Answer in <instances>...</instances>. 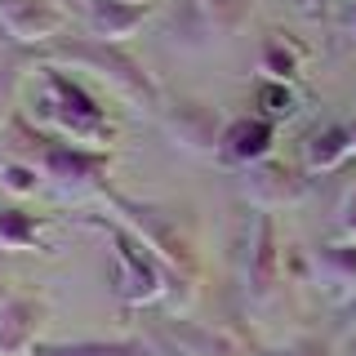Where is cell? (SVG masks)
<instances>
[{
    "label": "cell",
    "mask_w": 356,
    "mask_h": 356,
    "mask_svg": "<svg viewBox=\"0 0 356 356\" xmlns=\"http://www.w3.org/2000/svg\"><path fill=\"white\" fill-rule=\"evenodd\" d=\"M352 152H356V129H352Z\"/></svg>",
    "instance_id": "d4e9b609"
},
{
    "label": "cell",
    "mask_w": 356,
    "mask_h": 356,
    "mask_svg": "<svg viewBox=\"0 0 356 356\" xmlns=\"http://www.w3.org/2000/svg\"><path fill=\"white\" fill-rule=\"evenodd\" d=\"M321 272L334 281V289H352L356 285V245H330L321 254Z\"/></svg>",
    "instance_id": "e0dca14e"
},
{
    "label": "cell",
    "mask_w": 356,
    "mask_h": 356,
    "mask_svg": "<svg viewBox=\"0 0 356 356\" xmlns=\"http://www.w3.org/2000/svg\"><path fill=\"white\" fill-rule=\"evenodd\" d=\"M27 356H161V352L152 339H72V343L40 339Z\"/></svg>",
    "instance_id": "5bb4252c"
},
{
    "label": "cell",
    "mask_w": 356,
    "mask_h": 356,
    "mask_svg": "<svg viewBox=\"0 0 356 356\" xmlns=\"http://www.w3.org/2000/svg\"><path fill=\"white\" fill-rule=\"evenodd\" d=\"M241 192H245V200H254L259 209H281V205H294V200L303 196V178H298V170H289V165L267 161V156H263V161L245 165Z\"/></svg>",
    "instance_id": "9c48e42d"
},
{
    "label": "cell",
    "mask_w": 356,
    "mask_h": 356,
    "mask_svg": "<svg viewBox=\"0 0 356 356\" xmlns=\"http://www.w3.org/2000/svg\"><path fill=\"white\" fill-rule=\"evenodd\" d=\"M281 356H330V348L321 339H298V343H289Z\"/></svg>",
    "instance_id": "7402d4cb"
},
{
    "label": "cell",
    "mask_w": 356,
    "mask_h": 356,
    "mask_svg": "<svg viewBox=\"0 0 356 356\" xmlns=\"http://www.w3.org/2000/svg\"><path fill=\"white\" fill-rule=\"evenodd\" d=\"M85 222H89V227H98V232H107L111 250H116V298L125 307H147V303H156V298H165V294L174 298L170 267L147 250V241H143V236H134L116 214H111V218L89 214Z\"/></svg>",
    "instance_id": "5b68a950"
},
{
    "label": "cell",
    "mask_w": 356,
    "mask_h": 356,
    "mask_svg": "<svg viewBox=\"0 0 356 356\" xmlns=\"http://www.w3.org/2000/svg\"><path fill=\"white\" fill-rule=\"evenodd\" d=\"M348 152H352V129H325V134H316V138H312L307 165H312V170H334V165H339Z\"/></svg>",
    "instance_id": "9a60e30c"
},
{
    "label": "cell",
    "mask_w": 356,
    "mask_h": 356,
    "mask_svg": "<svg viewBox=\"0 0 356 356\" xmlns=\"http://www.w3.org/2000/svg\"><path fill=\"white\" fill-rule=\"evenodd\" d=\"M49 58H58V63H76V67H85V72H98L103 81L116 89V94H125L134 107H143V111H156L161 116V107H165V98H161V85L147 76V67H143L134 54L125 49L120 40H98V36H81V40H49V44H40Z\"/></svg>",
    "instance_id": "277c9868"
},
{
    "label": "cell",
    "mask_w": 356,
    "mask_h": 356,
    "mask_svg": "<svg viewBox=\"0 0 356 356\" xmlns=\"http://www.w3.org/2000/svg\"><path fill=\"white\" fill-rule=\"evenodd\" d=\"M343 232H348V236H356V192H352L348 205H343Z\"/></svg>",
    "instance_id": "603a6c76"
},
{
    "label": "cell",
    "mask_w": 356,
    "mask_h": 356,
    "mask_svg": "<svg viewBox=\"0 0 356 356\" xmlns=\"http://www.w3.org/2000/svg\"><path fill=\"white\" fill-rule=\"evenodd\" d=\"M44 227L49 218L44 214H27L18 205H0V250L5 254H49L54 245L44 241Z\"/></svg>",
    "instance_id": "4fadbf2b"
},
{
    "label": "cell",
    "mask_w": 356,
    "mask_h": 356,
    "mask_svg": "<svg viewBox=\"0 0 356 356\" xmlns=\"http://www.w3.org/2000/svg\"><path fill=\"white\" fill-rule=\"evenodd\" d=\"M245 281H250V298L263 303L267 294L281 281V241H276V222L272 214L254 218V232H250V254H245Z\"/></svg>",
    "instance_id": "30bf717a"
},
{
    "label": "cell",
    "mask_w": 356,
    "mask_h": 356,
    "mask_svg": "<svg viewBox=\"0 0 356 356\" xmlns=\"http://www.w3.org/2000/svg\"><path fill=\"white\" fill-rule=\"evenodd\" d=\"M5 138L22 152V161H31L40 170V178H49L63 196H85V192H107V170H111V152L103 147H85V143L58 138V134L40 129L31 116L9 111L5 120Z\"/></svg>",
    "instance_id": "6da1fadb"
},
{
    "label": "cell",
    "mask_w": 356,
    "mask_h": 356,
    "mask_svg": "<svg viewBox=\"0 0 356 356\" xmlns=\"http://www.w3.org/2000/svg\"><path fill=\"white\" fill-rule=\"evenodd\" d=\"M196 14L214 31H236L250 14V0H196Z\"/></svg>",
    "instance_id": "2e32d148"
},
{
    "label": "cell",
    "mask_w": 356,
    "mask_h": 356,
    "mask_svg": "<svg viewBox=\"0 0 356 356\" xmlns=\"http://www.w3.org/2000/svg\"><path fill=\"white\" fill-rule=\"evenodd\" d=\"M44 312L49 303L40 294H0V356H27L36 348Z\"/></svg>",
    "instance_id": "ba28073f"
},
{
    "label": "cell",
    "mask_w": 356,
    "mask_h": 356,
    "mask_svg": "<svg viewBox=\"0 0 356 356\" xmlns=\"http://www.w3.org/2000/svg\"><path fill=\"white\" fill-rule=\"evenodd\" d=\"M161 129L170 134V143L187 156H218L222 120L214 107L196 103V98H178V103L161 107Z\"/></svg>",
    "instance_id": "8992f818"
},
{
    "label": "cell",
    "mask_w": 356,
    "mask_h": 356,
    "mask_svg": "<svg viewBox=\"0 0 356 356\" xmlns=\"http://www.w3.org/2000/svg\"><path fill=\"white\" fill-rule=\"evenodd\" d=\"M0 165H5V152H0Z\"/></svg>",
    "instance_id": "484cf974"
},
{
    "label": "cell",
    "mask_w": 356,
    "mask_h": 356,
    "mask_svg": "<svg viewBox=\"0 0 356 356\" xmlns=\"http://www.w3.org/2000/svg\"><path fill=\"white\" fill-rule=\"evenodd\" d=\"M14 94H18V67L14 63H0V116L9 111Z\"/></svg>",
    "instance_id": "44dd1931"
},
{
    "label": "cell",
    "mask_w": 356,
    "mask_h": 356,
    "mask_svg": "<svg viewBox=\"0 0 356 356\" xmlns=\"http://www.w3.org/2000/svg\"><path fill=\"white\" fill-rule=\"evenodd\" d=\"M116 218L125 222L134 236L147 241V250L170 267L174 276V303L196 294V281H200V254H196V232H192V218H183V209L174 205H152V200H134V196H120V192H107Z\"/></svg>",
    "instance_id": "7a4b0ae2"
},
{
    "label": "cell",
    "mask_w": 356,
    "mask_h": 356,
    "mask_svg": "<svg viewBox=\"0 0 356 356\" xmlns=\"http://www.w3.org/2000/svg\"><path fill=\"white\" fill-rule=\"evenodd\" d=\"M254 103H259L263 111V120H285V116H294V94L285 89V81H263L259 89H254Z\"/></svg>",
    "instance_id": "ac0fdd59"
},
{
    "label": "cell",
    "mask_w": 356,
    "mask_h": 356,
    "mask_svg": "<svg viewBox=\"0 0 356 356\" xmlns=\"http://www.w3.org/2000/svg\"><path fill=\"white\" fill-rule=\"evenodd\" d=\"M22 116L40 120L49 134L72 138V143H85V147L111 143V125H107V111L98 107V98L89 94L81 81H72L63 67H54V63L40 67L36 94H31V103H27Z\"/></svg>",
    "instance_id": "3957f363"
},
{
    "label": "cell",
    "mask_w": 356,
    "mask_h": 356,
    "mask_svg": "<svg viewBox=\"0 0 356 356\" xmlns=\"http://www.w3.org/2000/svg\"><path fill=\"white\" fill-rule=\"evenodd\" d=\"M152 14L147 0H89V36L98 40H125L143 18Z\"/></svg>",
    "instance_id": "7c38bea8"
},
{
    "label": "cell",
    "mask_w": 356,
    "mask_h": 356,
    "mask_svg": "<svg viewBox=\"0 0 356 356\" xmlns=\"http://www.w3.org/2000/svg\"><path fill=\"white\" fill-rule=\"evenodd\" d=\"M0 187H5L9 196H31L40 187V170L31 161H9L5 156V165H0Z\"/></svg>",
    "instance_id": "d6986e66"
},
{
    "label": "cell",
    "mask_w": 356,
    "mask_h": 356,
    "mask_svg": "<svg viewBox=\"0 0 356 356\" xmlns=\"http://www.w3.org/2000/svg\"><path fill=\"white\" fill-rule=\"evenodd\" d=\"M272 138H276V125L263 116L254 120H232V125H222V138H218V161L222 165H254L263 161L267 152H272Z\"/></svg>",
    "instance_id": "8fae6325"
},
{
    "label": "cell",
    "mask_w": 356,
    "mask_h": 356,
    "mask_svg": "<svg viewBox=\"0 0 356 356\" xmlns=\"http://www.w3.org/2000/svg\"><path fill=\"white\" fill-rule=\"evenodd\" d=\"M263 72H267V81H289L298 72V58L281 44V36H272L263 44Z\"/></svg>",
    "instance_id": "ffe728a7"
},
{
    "label": "cell",
    "mask_w": 356,
    "mask_h": 356,
    "mask_svg": "<svg viewBox=\"0 0 356 356\" xmlns=\"http://www.w3.org/2000/svg\"><path fill=\"white\" fill-rule=\"evenodd\" d=\"M348 316H356V294H352V303H348Z\"/></svg>",
    "instance_id": "cb8c5ba5"
},
{
    "label": "cell",
    "mask_w": 356,
    "mask_h": 356,
    "mask_svg": "<svg viewBox=\"0 0 356 356\" xmlns=\"http://www.w3.org/2000/svg\"><path fill=\"white\" fill-rule=\"evenodd\" d=\"M63 9L54 5V0H0V31H5L14 44H31V49H40V44L58 40L63 31Z\"/></svg>",
    "instance_id": "52a82bcc"
}]
</instances>
